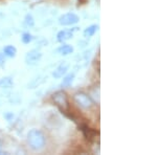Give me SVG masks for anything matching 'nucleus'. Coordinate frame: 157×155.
Instances as JSON below:
<instances>
[{
	"mask_svg": "<svg viewBox=\"0 0 157 155\" xmlns=\"http://www.w3.org/2000/svg\"><path fill=\"white\" fill-rule=\"evenodd\" d=\"M58 52L62 56H67L73 52V47L70 46V45H62V46L58 49Z\"/></svg>",
	"mask_w": 157,
	"mask_h": 155,
	"instance_id": "nucleus-11",
	"label": "nucleus"
},
{
	"mask_svg": "<svg viewBox=\"0 0 157 155\" xmlns=\"http://www.w3.org/2000/svg\"><path fill=\"white\" fill-rule=\"evenodd\" d=\"M17 54V49L16 47H14L13 45H7L3 48V55L7 56L10 58H14Z\"/></svg>",
	"mask_w": 157,
	"mask_h": 155,
	"instance_id": "nucleus-9",
	"label": "nucleus"
},
{
	"mask_svg": "<svg viewBox=\"0 0 157 155\" xmlns=\"http://www.w3.org/2000/svg\"><path fill=\"white\" fill-rule=\"evenodd\" d=\"M73 36L71 30H61L59 34L57 35V39L59 42H65L67 40L71 39Z\"/></svg>",
	"mask_w": 157,
	"mask_h": 155,
	"instance_id": "nucleus-8",
	"label": "nucleus"
},
{
	"mask_svg": "<svg viewBox=\"0 0 157 155\" xmlns=\"http://www.w3.org/2000/svg\"><path fill=\"white\" fill-rule=\"evenodd\" d=\"M68 68H69V63L67 62H62L61 64L56 68V70L52 72V76L56 78V79H59V78H62L64 75H66Z\"/></svg>",
	"mask_w": 157,
	"mask_h": 155,
	"instance_id": "nucleus-7",
	"label": "nucleus"
},
{
	"mask_svg": "<svg viewBox=\"0 0 157 155\" xmlns=\"http://www.w3.org/2000/svg\"><path fill=\"white\" fill-rule=\"evenodd\" d=\"M80 128H81V130H82L83 133H84V136L88 139V141H93V139H94L95 137L100 134V132L98 131L93 130V129L89 128V127H88L87 125H85V124H81Z\"/></svg>",
	"mask_w": 157,
	"mask_h": 155,
	"instance_id": "nucleus-6",
	"label": "nucleus"
},
{
	"mask_svg": "<svg viewBox=\"0 0 157 155\" xmlns=\"http://www.w3.org/2000/svg\"><path fill=\"white\" fill-rule=\"evenodd\" d=\"M43 82H44V79H42V80H39V79H35L34 81H33L32 83L29 84V88H35L37 87L38 85H40V84H42Z\"/></svg>",
	"mask_w": 157,
	"mask_h": 155,
	"instance_id": "nucleus-16",
	"label": "nucleus"
},
{
	"mask_svg": "<svg viewBox=\"0 0 157 155\" xmlns=\"http://www.w3.org/2000/svg\"><path fill=\"white\" fill-rule=\"evenodd\" d=\"M52 101L55 104L60 108L61 111H65L66 109H69V103H68V99L65 92L63 91H57L52 96Z\"/></svg>",
	"mask_w": 157,
	"mask_h": 155,
	"instance_id": "nucleus-2",
	"label": "nucleus"
},
{
	"mask_svg": "<svg viewBox=\"0 0 157 155\" xmlns=\"http://www.w3.org/2000/svg\"><path fill=\"white\" fill-rule=\"evenodd\" d=\"M21 40H22V42H23L24 44H29V42H32L33 36L29 34V33H24V34L22 35V37H21Z\"/></svg>",
	"mask_w": 157,
	"mask_h": 155,
	"instance_id": "nucleus-14",
	"label": "nucleus"
},
{
	"mask_svg": "<svg viewBox=\"0 0 157 155\" xmlns=\"http://www.w3.org/2000/svg\"><path fill=\"white\" fill-rule=\"evenodd\" d=\"M24 22H25V24H26L27 26H33V25H34V23H35L34 18H33L32 15H26V16H25Z\"/></svg>",
	"mask_w": 157,
	"mask_h": 155,
	"instance_id": "nucleus-15",
	"label": "nucleus"
},
{
	"mask_svg": "<svg viewBox=\"0 0 157 155\" xmlns=\"http://www.w3.org/2000/svg\"><path fill=\"white\" fill-rule=\"evenodd\" d=\"M27 141L33 150H41L45 146V136L42 131L38 129H32L27 134Z\"/></svg>",
	"mask_w": 157,
	"mask_h": 155,
	"instance_id": "nucleus-1",
	"label": "nucleus"
},
{
	"mask_svg": "<svg viewBox=\"0 0 157 155\" xmlns=\"http://www.w3.org/2000/svg\"><path fill=\"white\" fill-rule=\"evenodd\" d=\"M78 15L73 14V13H68V14H64L63 16H61L59 18V23L61 25H72L78 22Z\"/></svg>",
	"mask_w": 157,
	"mask_h": 155,
	"instance_id": "nucleus-5",
	"label": "nucleus"
},
{
	"mask_svg": "<svg viewBox=\"0 0 157 155\" xmlns=\"http://www.w3.org/2000/svg\"><path fill=\"white\" fill-rule=\"evenodd\" d=\"M4 63V55L3 54H0V66H2Z\"/></svg>",
	"mask_w": 157,
	"mask_h": 155,
	"instance_id": "nucleus-17",
	"label": "nucleus"
},
{
	"mask_svg": "<svg viewBox=\"0 0 157 155\" xmlns=\"http://www.w3.org/2000/svg\"><path fill=\"white\" fill-rule=\"evenodd\" d=\"M73 100H75V104L80 106L83 109H90L93 106V102L90 99L89 95H87L84 92H78L73 95Z\"/></svg>",
	"mask_w": 157,
	"mask_h": 155,
	"instance_id": "nucleus-3",
	"label": "nucleus"
},
{
	"mask_svg": "<svg viewBox=\"0 0 157 155\" xmlns=\"http://www.w3.org/2000/svg\"><path fill=\"white\" fill-rule=\"evenodd\" d=\"M13 86V80L10 77L3 78L0 80V87L3 88H10Z\"/></svg>",
	"mask_w": 157,
	"mask_h": 155,
	"instance_id": "nucleus-13",
	"label": "nucleus"
},
{
	"mask_svg": "<svg viewBox=\"0 0 157 155\" xmlns=\"http://www.w3.org/2000/svg\"><path fill=\"white\" fill-rule=\"evenodd\" d=\"M98 25H97V24H93V25H90V26H88L87 29L84 30V37L85 38L92 37L93 35L95 34V32L98 30Z\"/></svg>",
	"mask_w": 157,
	"mask_h": 155,
	"instance_id": "nucleus-10",
	"label": "nucleus"
},
{
	"mask_svg": "<svg viewBox=\"0 0 157 155\" xmlns=\"http://www.w3.org/2000/svg\"><path fill=\"white\" fill-rule=\"evenodd\" d=\"M73 79H75V73H69L66 77L63 79V82L61 84L62 87H68L69 85H71V83L73 82Z\"/></svg>",
	"mask_w": 157,
	"mask_h": 155,
	"instance_id": "nucleus-12",
	"label": "nucleus"
},
{
	"mask_svg": "<svg viewBox=\"0 0 157 155\" xmlns=\"http://www.w3.org/2000/svg\"><path fill=\"white\" fill-rule=\"evenodd\" d=\"M42 59V54L38 50H30L25 56V62L27 65H37Z\"/></svg>",
	"mask_w": 157,
	"mask_h": 155,
	"instance_id": "nucleus-4",
	"label": "nucleus"
}]
</instances>
